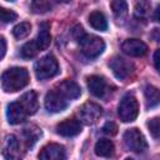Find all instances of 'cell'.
I'll use <instances>...</instances> for the list:
<instances>
[{"label":"cell","instance_id":"obj_1","mask_svg":"<svg viewBox=\"0 0 160 160\" xmlns=\"http://www.w3.org/2000/svg\"><path fill=\"white\" fill-rule=\"evenodd\" d=\"M29 84V72L25 68H10L1 75V86L6 92H15Z\"/></svg>","mask_w":160,"mask_h":160},{"label":"cell","instance_id":"obj_2","mask_svg":"<svg viewBox=\"0 0 160 160\" xmlns=\"http://www.w3.org/2000/svg\"><path fill=\"white\" fill-rule=\"evenodd\" d=\"M118 114L121 121L131 122L139 115V102L132 94H126L119 102Z\"/></svg>","mask_w":160,"mask_h":160},{"label":"cell","instance_id":"obj_3","mask_svg":"<svg viewBox=\"0 0 160 160\" xmlns=\"http://www.w3.org/2000/svg\"><path fill=\"white\" fill-rule=\"evenodd\" d=\"M79 44L81 48V52L89 59H94V58L99 56L105 49L104 40L99 36H95V35L84 34L80 38Z\"/></svg>","mask_w":160,"mask_h":160},{"label":"cell","instance_id":"obj_4","mask_svg":"<svg viewBox=\"0 0 160 160\" xmlns=\"http://www.w3.org/2000/svg\"><path fill=\"white\" fill-rule=\"evenodd\" d=\"M34 70L39 80H45L55 76L59 72V64L52 55H45L35 62Z\"/></svg>","mask_w":160,"mask_h":160},{"label":"cell","instance_id":"obj_5","mask_svg":"<svg viewBox=\"0 0 160 160\" xmlns=\"http://www.w3.org/2000/svg\"><path fill=\"white\" fill-rule=\"evenodd\" d=\"M124 142L128 149L135 152H144L148 149V144L144 135L136 128L128 129L124 132Z\"/></svg>","mask_w":160,"mask_h":160},{"label":"cell","instance_id":"obj_6","mask_svg":"<svg viewBox=\"0 0 160 160\" xmlns=\"http://www.w3.org/2000/svg\"><path fill=\"white\" fill-rule=\"evenodd\" d=\"M102 114V109L100 105L92 101H88L84 105H81L78 110V116L81 122L85 125H92L95 124Z\"/></svg>","mask_w":160,"mask_h":160},{"label":"cell","instance_id":"obj_7","mask_svg":"<svg viewBox=\"0 0 160 160\" xmlns=\"http://www.w3.org/2000/svg\"><path fill=\"white\" fill-rule=\"evenodd\" d=\"M109 66L119 80H125L134 72V64L121 56H114L109 61Z\"/></svg>","mask_w":160,"mask_h":160},{"label":"cell","instance_id":"obj_8","mask_svg":"<svg viewBox=\"0 0 160 160\" xmlns=\"http://www.w3.org/2000/svg\"><path fill=\"white\" fill-rule=\"evenodd\" d=\"M68 100L54 88L45 95V109L49 112H60L68 106Z\"/></svg>","mask_w":160,"mask_h":160},{"label":"cell","instance_id":"obj_9","mask_svg":"<svg viewBox=\"0 0 160 160\" xmlns=\"http://www.w3.org/2000/svg\"><path fill=\"white\" fill-rule=\"evenodd\" d=\"M2 155L5 160H21L22 158V150L19 139L15 135H9L6 138Z\"/></svg>","mask_w":160,"mask_h":160},{"label":"cell","instance_id":"obj_10","mask_svg":"<svg viewBox=\"0 0 160 160\" xmlns=\"http://www.w3.org/2000/svg\"><path fill=\"white\" fill-rule=\"evenodd\" d=\"M121 50L129 56L139 58V56H144L148 52V46L144 41L139 39H128L122 42Z\"/></svg>","mask_w":160,"mask_h":160},{"label":"cell","instance_id":"obj_11","mask_svg":"<svg viewBox=\"0 0 160 160\" xmlns=\"http://www.w3.org/2000/svg\"><path fill=\"white\" fill-rule=\"evenodd\" d=\"M39 160H65V149L60 144L50 142L40 150Z\"/></svg>","mask_w":160,"mask_h":160},{"label":"cell","instance_id":"obj_12","mask_svg":"<svg viewBox=\"0 0 160 160\" xmlns=\"http://www.w3.org/2000/svg\"><path fill=\"white\" fill-rule=\"evenodd\" d=\"M56 132L65 138H71L81 132V124L75 119H66L56 125Z\"/></svg>","mask_w":160,"mask_h":160},{"label":"cell","instance_id":"obj_13","mask_svg":"<svg viewBox=\"0 0 160 160\" xmlns=\"http://www.w3.org/2000/svg\"><path fill=\"white\" fill-rule=\"evenodd\" d=\"M86 84H88L89 91L96 98H104L108 92V84L102 76L91 75L86 79Z\"/></svg>","mask_w":160,"mask_h":160},{"label":"cell","instance_id":"obj_14","mask_svg":"<svg viewBox=\"0 0 160 160\" xmlns=\"http://www.w3.org/2000/svg\"><path fill=\"white\" fill-rule=\"evenodd\" d=\"M55 89H56L68 101L79 98L80 94H81L80 86H79L75 81H72V80H64V81H61L60 84H58V85L55 86Z\"/></svg>","mask_w":160,"mask_h":160},{"label":"cell","instance_id":"obj_15","mask_svg":"<svg viewBox=\"0 0 160 160\" xmlns=\"http://www.w3.org/2000/svg\"><path fill=\"white\" fill-rule=\"evenodd\" d=\"M26 112L25 110L22 109L21 104L19 101H15V102H10L6 108V118H8V121L12 125H16V124H20L25 119H26Z\"/></svg>","mask_w":160,"mask_h":160},{"label":"cell","instance_id":"obj_16","mask_svg":"<svg viewBox=\"0 0 160 160\" xmlns=\"http://www.w3.org/2000/svg\"><path fill=\"white\" fill-rule=\"evenodd\" d=\"M19 102L21 104L22 109L25 110V112H26L28 115H32V114H35V112H36V110L39 109L38 95H36V92H35V91H32V90H30V91L25 92V94L20 98Z\"/></svg>","mask_w":160,"mask_h":160},{"label":"cell","instance_id":"obj_17","mask_svg":"<svg viewBox=\"0 0 160 160\" xmlns=\"http://www.w3.org/2000/svg\"><path fill=\"white\" fill-rule=\"evenodd\" d=\"M50 26L48 22H41L39 26V32H38V38L35 39V42L38 45L39 51L48 49V46L51 42V35H50Z\"/></svg>","mask_w":160,"mask_h":160},{"label":"cell","instance_id":"obj_18","mask_svg":"<svg viewBox=\"0 0 160 160\" xmlns=\"http://www.w3.org/2000/svg\"><path fill=\"white\" fill-rule=\"evenodd\" d=\"M95 154L102 158H110L114 154V144L109 139H100L95 144Z\"/></svg>","mask_w":160,"mask_h":160},{"label":"cell","instance_id":"obj_19","mask_svg":"<svg viewBox=\"0 0 160 160\" xmlns=\"http://www.w3.org/2000/svg\"><path fill=\"white\" fill-rule=\"evenodd\" d=\"M89 24L95 30H99V31H105L108 29V21H106L105 15L101 11H98V10L92 11L89 15Z\"/></svg>","mask_w":160,"mask_h":160},{"label":"cell","instance_id":"obj_20","mask_svg":"<svg viewBox=\"0 0 160 160\" xmlns=\"http://www.w3.org/2000/svg\"><path fill=\"white\" fill-rule=\"evenodd\" d=\"M145 99H146V105L148 108H155L158 106L159 101H160V95H159V90L152 86V85H146L145 86Z\"/></svg>","mask_w":160,"mask_h":160},{"label":"cell","instance_id":"obj_21","mask_svg":"<svg viewBox=\"0 0 160 160\" xmlns=\"http://www.w3.org/2000/svg\"><path fill=\"white\" fill-rule=\"evenodd\" d=\"M134 14H135L136 19L146 21V19L150 15V2H148V1H139V2H136Z\"/></svg>","mask_w":160,"mask_h":160},{"label":"cell","instance_id":"obj_22","mask_svg":"<svg viewBox=\"0 0 160 160\" xmlns=\"http://www.w3.org/2000/svg\"><path fill=\"white\" fill-rule=\"evenodd\" d=\"M30 30H31V25L29 22H20L18 25L14 26L12 29V35L16 38V39H24L26 38L29 34H30Z\"/></svg>","mask_w":160,"mask_h":160},{"label":"cell","instance_id":"obj_23","mask_svg":"<svg viewBox=\"0 0 160 160\" xmlns=\"http://www.w3.org/2000/svg\"><path fill=\"white\" fill-rule=\"evenodd\" d=\"M20 52H21V56L25 58V59H31V58H34V56L39 52V49H38V45H36L35 40L24 44Z\"/></svg>","mask_w":160,"mask_h":160},{"label":"cell","instance_id":"obj_24","mask_svg":"<svg viewBox=\"0 0 160 160\" xmlns=\"http://www.w3.org/2000/svg\"><path fill=\"white\" fill-rule=\"evenodd\" d=\"M24 134H25V142H26V146L29 148H31L36 141H38V139H39V136L41 135V131L38 129V128H29V129H25V131H24Z\"/></svg>","mask_w":160,"mask_h":160},{"label":"cell","instance_id":"obj_25","mask_svg":"<svg viewBox=\"0 0 160 160\" xmlns=\"http://www.w3.org/2000/svg\"><path fill=\"white\" fill-rule=\"evenodd\" d=\"M110 6H111V9H112V11H114V14H115V16L118 19L124 18L126 15V12H128V4L125 1H122V0L111 1Z\"/></svg>","mask_w":160,"mask_h":160},{"label":"cell","instance_id":"obj_26","mask_svg":"<svg viewBox=\"0 0 160 160\" xmlns=\"http://www.w3.org/2000/svg\"><path fill=\"white\" fill-rule=\"evenodd\" d=\"M52 4L50 1H45V0H35L31 2V9L34 12H46L49 10H51Z\"/></svg>","mask_w":160,"mask_h":160},{"label":"cell","instance_id":"obj_27","mask_svg":"<svg viewBox=\"0 0 160 160\" xmlns=\"http://www.w3.org/2000/svg\"><path fill=\"white\" fill-rule=\"evenodd\" d=\"M16 18H18L16 12L0 6V21L1 22H11V21L16 20Z\"/></svg>","mask_w":160,"mask_h":160},{"label":"cell","instance_id":"obj_28","mask_svg":"<svg viewBox=\"0 0 160 160\" xmlns=\"http://www.w3.org/2000/svg\"><path fill=\"white\" fill-rule=\"evenodd\" d=\"M148 128H149V131L150 134L152 135V138L158 139L159 138V132H160V128H159V118H154L151 119L149 122H148Z\"/></svg>","mask_w":160,"mask_h":160},{"label":"cell","instance_id":"obj_29","mask_svg":"<svg viewBox=\"0 0 160 160\" xmlns=\"http://www.w3.org/2000/svg\"><path fill=\"white\" fill-rule=\"evenodd\" d=\"M118 125L114 122V121H108L104 126H102V131L106 134V135H110V136H112V135H115L116 132H118Z\"/></svg>","mask_w":160,"mask_h":160},{"label":"cell","instance_id":"obj_30","mask_svg":"<svg viewBox=\"0 0 160 160\" xmlns=\"http://www.w3.org/2000/svg\"><path fill=\"white\" fill-rule=\"evenodd\" d=\"M5 51H6V41L2 36H0V60L4 58Z\"/></svg>","mask_w":160,"mask_h":160},{"label":"cell","instance_id":"obj_31","mask_svg":"<svg viewBox=\"0 0 160 160\" xmlns=\"http://www.w3.org/2000/svg\"><path fill=\"white\" fill-rule=\"evenodd\" d=\"M154 65H155V69L159 70V50L154 52Z\"/></svg>","mask_w":160,"mask_h":160},{"label":"cell","instance_id":"obj_32","mask_svg":"<svg viewBox=\"0 0 160 160\" xmlns=\"http://www.w3.org/2000/svg\"><path fill=\"white\" fill-rule=\"evenodd\" d=\"M159 11H160V6H158L155 10V21H159Z\"/></svg>","mask_w":160,"mask_h":160},{"label":"cell","instance_id":"obj_33","mask_svg":"<svg viewBox=\"0 0 160 160\" xmlns=\"http://www.w3.org/2000/svg\"><path fill=\"white\" fill-rule=\"evenodd\" d=\"M125 160H134V159H131V158H126Z\"/></svg>","mask_w":160,"mask_h":160}]
</instances>
